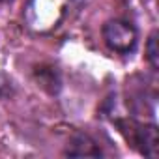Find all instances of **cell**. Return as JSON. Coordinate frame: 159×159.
<instances>
[{
    "label": "cell",
    "instance_id": "2",
    "mask_svg": "<svg viewBox=\"0 0 159 159\" xmlns=\"http://www.w3.org/2000/svg\"><path fill=\"white\" fill-rule=\"evenodd\" d=\"M103 41L105 45L116 54H131L139 43L137 28L124 19H111L103 25Z\"/></svg>",
    "mask_w": 159,
    "mask_h": 159
},
{
    "label": "cell",
    "instance_id": "3",
    "mask_svg": "<svg viewBox=\"0 0 159 159\" xmlns=\"http://www.w3.org/2000/svg\"><path fill=\"white\" fill-rule=\"evenodd\" d=\"M66 155L69 157H101L103 152L99 148V144L86 133H79L71 139V142L67 144Z\"/></svg>",
    "mask_w": 159,
    "mask_h": 159
},
{
    "label": "cell",
    "instance_id": "1",
    "mask_svg": "<svg viewBox=\"0 0 159 159\" xmlns=\"http://www.w3.org/2000/svg\"><path fill=\"white\" fill-rule=\"evenodd\" d=\"M67 10V0H28L25 21L36 32H49L60 25Z\"/></svg>",
    "mask_w": 159,
    "mask_h": 159
},
{
    "label": "cell",
    "instance_id": "6",
    "mask_svg": "<svg viewBox=\"0 0 159 159\" xmlns=\"http://www.w3.org/2000/svg\"><path fill=\"white\" fill-rule=\"evenodd\" d=\"M0 2H11V0H0Z\"/></svg>",
    "mask_w": 159,
    "mask_h": 159
},
{
    "label": "cell",
    "instance_id": "4",
    "mask_svg": "<svg viewBox=\"0 0 159 159\" xmlns=\"http://www.w3.org/2000/svg\"><path fill=\"white\" fill-rule=\"evenodd\" d=\"M133 140H135V146H139L140 153H144L148 157L157 155V129H155V125L135 124L133 125Z\"/></svg>",
    "mask_w": 159,
    "mask_h": 159
},
{
    "label": "cell",
    "instance_id": "5",
    "mask_svg": "<svg viewBox=\"0 0 159 159\" xmlns=\"http://www.w3.org/2000/svg\"><path fill=\"white\" fill-rule=\"evenodd\" d=\"M146 58L153 69L159 67V49H157V32H152L146 43Z\"/></svg>",
    "mask_w": 159,
    "mask_h": 159
}]
</instances>
